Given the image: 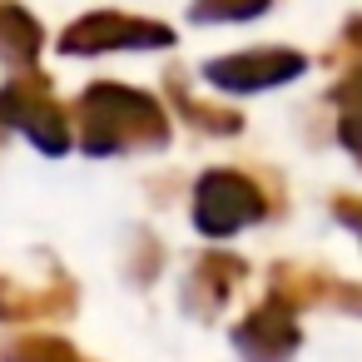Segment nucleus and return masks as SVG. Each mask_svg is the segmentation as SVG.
Instances as JSON below:
<instances>
[{"label":"nucleus","instance_id":"1","mask_svg":"<svg viewBox=\"0 0 362 362\" xmlns=\"http://www.w3.org/2000/svg\"><path fill=\"white\" fill-rule=\"evenodd\" d=\"M169 139L164 110L124 85H90L80 95V149L85 154H129Z\"/></svg>","mask_w":362,"mask_h":362},{"label":"nucleus","instance_id":"2","mask_svg":"<svg viewBox=\"0 0 362 362\" xmlns=\"http://www.w3.org/2000/svg\"><path fill=\"white\" fill-rule=\"evenodd\" d=\"M268 218V194L243 169H209L194 189V223L209 238H228L238 228H253Z\"/></svg>","mask_w":362,"mask_h":362},{"label":"nucleus","instance_id":"3","mask_svg":"<svg viewBox=\"0 0 362 362\" xmlns=\"http://www.w3.org/2000/svg\"><path fill=\"white\" fill-rule=\"evenodd\" d=\"M0 124L25 129L30 144L45 149V154H65L70 149V124H65L60 105L50 100L45 80H16L11 90H0Z\"/></svg>","mask_w":362,"mask_h":362},{"label":"nucleus","instance_id":"4","mask_svg":"<svg viewBox=\"0 0 362 362\" xmlns=\"http://www.w3.org/2000/svg\"><path fill=\"white\" fill-rule=\"evenodd\" d=\"M273 303H283V308H337V313L362 317V283L283 263V268H273Z\"/></svg>","mask_w":362,"mask_h":362},{"label":"nucleus","instance_id":"5","mask_svg":"<svg viewBox=\"0 0 362 362\" xmlns=\"http://www.w3.org/2000/svg\"><path fill=\"white\" fill-rule=\"evenodd\" d=\"M298 342H303V332L293 322V308H283L273 298L233 327V347L243 362H293Z\"/></svg>","mask_w":362,"mask_h":362},{"label":"nucleus","instance_id":"6","mask_svg":"<svg viewBox=\"0 0 362 362\" xmlns=\"http://www.w3.org/2000/svg\"><path fill=\"white\" fill-rule=\"evenodd\" d=\"M243 278H248V263H243V258H233V253H204V258L194 263L189 283H184V293H189V313H199V317H218L223 303L238 293Z\"/></svg>","mask_w":362,"mask_h":362},{"label":"nucleus","instance_id":"7","mask_svg":"<svg viewBox=\"0 0 362 362\" xmlns=\"http://www.w3.org/2000/svg\"><path fill=\"white\" fill-rule=\"evenodd\" d=\"M298 70H303V60L288 55V50H253V55L209 65V80L223 85V90H233V95H248V90H268L278 80H293Z\"/></svg>","mask_w":362,"mask_h":362},{"label":"nucleus","instance_id":"8","mask_svg":"<svg viewBox=\"0 0 362 362\" xmlns=\"http://www.w3.org/2000/svg\"><path fill=\"white\" fill-rule=\"evenodd\" d=\"M110 45H169V30L139 25V21H115V16H95L85 25H75L65 35V50H110Z\"/></svg>","mask_w":362,"mask_h":362},{"label":"nucleus","instance_id":"9","mask_svg":"<svg viewBox=\"0 0 362 362\" xmlns=\"http://www.w3.org/2000/svg\"><path fill=\"white\" fill-rule=\"evenodd\" d=\"M0 362H90V357L55 332H16L0 342Z\"/></svg>","mask_w":362,"mask_h":362},{"label":"nucleus","instance_id":"10","mask_svg":"<svg viewBox=\"0 0 362 362\" xmlns=\"http://www.w3.org/2000/svg\"><path fill=\"white\" fill-rule=\"evenodd\" d=\"M332 214H337V223H347V228L362 238V199H357V194H337V199H332Z\"/></svg>","mask_w":362,"mask_h":362},{"label":"nucleus","instance_id":"11","mask_svg":"<svg viewBox=\"0 0 362 362\" xmlns=\"http://www.w3.org/2000/svg\"><path fill=\"white\" fill-rule=\"evenodd\" d=\"M342 144H347V154L362 164V115H342Z\"/></svg>","mask_w":362,"mask_h":362}]
</instances>
